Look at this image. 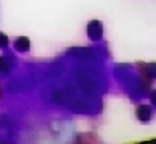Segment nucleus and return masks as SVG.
I'll return each instance as SVG.
<instances>
[{"mask_svg":"<svg viewBox=\"0 0 156 144\" xmlns=\"http://www.w3.org/2000/svg\"><path fill=\"white\" fill-rule=\"evenodd\" d=\"M0 44L6 46V38H5V35H2V33H0Z\"/></svg>","mask_w":156,"mask_h":144,"instance_id":"f257e3e1","label":"nucleus"}]
</instances>
